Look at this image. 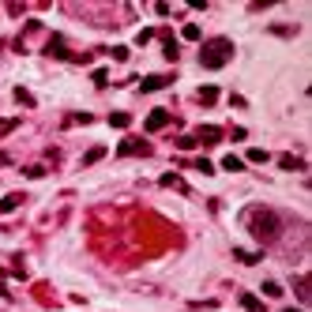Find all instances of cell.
<instances>
[{
	"mask_svg": "<svg viewBox=\"0 0 312 312\" xmlns=\"http://www.w3.org/2000/svg\"><path fill=\"white\" fill-rule=\"evenodd\" d=\"M158 124H166V113H151V117H147V128H151V132H154Z\"/></svg>",
	"mask_w": 312,
	"mask_h": 312,
	"instance_id": "7a4b0ae2",
	"label": "cell"
},
{
	"mask_svg": "<svg viewBox=\"0 0 312 312\" xmlns=\"http://www.w3.org/2000/svg\"><path fill=\"white\" fill-rule=\"evenodd\" d=\"M226 57H229V45H226V42H218L214 49H207V53H203V64H222Z\"/></svg>",
	"mask_w": 312,
	"mask_h": 312,
	"instance_id": "6da1fadb",
	"label": "cell"
}]
</instances>
